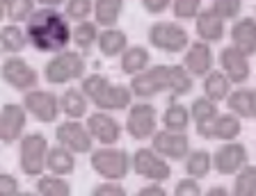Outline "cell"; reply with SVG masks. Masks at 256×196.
I'll return each mask as SVG.
<instances>
[{
    "label": "cell",
    "mask_w": 256,
    "mask_h": 196,
    "mask_svg": "<svg viewBox=\"0 0 256 196\" xmlns=\"http://www.w3.org/2000/svg\"><path fill=\"white\" fill-rule=\"evenodd\" d=\"M16 196H39V194H37V192H18Z\"/></svg>",
    "instance_id": "51"
},
{
    "label": "cell",
    "mask_w": 256,
    "mask_h": 196,
    "mask_svg": "<svg viewBox=\"0 0 256 196\" xmlns=\"http://www.w3.org/2000/svg\"><path fill=\"white\" fill-rule=\"evenodd\" d=\"M60 105H62V114L66 119H87L90 117V105L92 101L82 94V89H76V87H69L64 89L62 96H60Z\"/></svg>",
    "instance_id": "22"
},
{
    "label": "cell",
    "mask_w": 256,
    "mask_h": 196,
    "mask_svg": "<svg viewBox=\"0 0 256 196\" xmlns=\"http://www.w3.org/2000/svg\"><path fill=\"white\" fill-rule=\"evenodd\" d=\"M234 196H256V165H247L234 176L231 185Z\"/></svg>",
    "instance_id": "36"
},
{
    "label": "cell",
    "mask_w": 256,
    "mask_h": 196,
    "mask_svg": "<svg viewBox=\"0 0 256 196\" xmlns=\"http://www.w3.org/2000/svg\"><path fill=\"white\" fill-rule=\"evenodd\" d=\"M103 27L96 21H80L74 23V48L80 53H90L92 48L98 46V37H101Z\"/></svg>",
    "instance_id": "29"
},
{
    "label": "cell",
    "mask_w": 256,
    "mask_h": 196,
    "mask_svg": "<svg viewBox=\"0 0 256 196\" xmlns=\"http://www.w3.org/2000/svg\"><path fill=\"white\" fill-rule=\"evenodd\" d=\"M39 7H55V9H60V7L66 5V0H37Z\"/></svg>",
    "instance_id": "48"
},
{
    "label": "cell",
    "mask_w": 256,
    "mask_h": 196,
    "mask_svg": "<svg viewBox=\"0 0 256 196\" xmlns=\"http://www.w3.org/2000/svg\"><path fill=\"white\" fill-rule=\"evenodd\" d=\"M183 169H186V176L190 178H197V181H204L210 176L213 169V153L206 149H194L190 151L186 160H183Z\"/></svg>",
    "instance_id": "28"
},
{
    "label": "cell",
    "mask_w": 256,
    "mask_h": 196,
    "mask_svg": "<svg viewBox=\"0 0 256 196\" xmlns=\"http://www.w3.org/2000/svg\"><path fill=\"white\" fill-rule=\"evenodd\" d=\"M87 75V59L80 50H62L53 55L44 66V80L53 87L71 85L76 80H82Z\"/></svg>",
    "instance_id": "3"
},
{
    "label": "cell",
    "mask_w": 256,
    "mask_h": 196,
    "mask_svg": "<svg viewBox=\"0 0 256 196\" xmlns=\"http://www.w3.org/2000/svg\"><path fill=\"white\" fill-rule=\"evenodd\" d=\"M126 0H94V21L101 27H117Z\"/></svg>",
    "instance_id": "31"
},
{
    "label": "cell",
    "mask_w": 256,
    "mask_h": 196,
    "mask_svg": "<svg viewBox=\"0 0 256 196\" xmlns=\"http://www.w3.org/2000/svg\"><path fill=\"white\" fill-rule=\"evenodd\" d=\"M194 75L183 64H170V98H183L194 89Z\"/></svg>",
    "instance_id": "33"
},
{
    "label": "cell",
    "mask_w": 256,
    "mask_h": 196,
    "mask_svg": "<svg viewBox=\"0 0 256 196\" xmlns=\"http://www.w3.org/2000/svg\"><path fill=\"white\" fill-rule=\"evenodd\" d=\"M146 41L151 48L167 55H183L190 46V34L178 21H156L146 30Z\"/></svg>",
    "instance_id": "4"
},
{
    "label": "cell",
    "mask_w": 256,
    "mask_h": 196,
    "mask_svg": "<svg viewBox=\"0 0 256 196\" xmlns=\"http://www.w3.org/2000/svg\"><path fill=\"white\" fill-rule=\"evenodd\" d=\"M250 165V151L242 142H224L213 153V169L220 176H236Z\"/></svg>",
    "instance_id": "13"
},
{
    "label": "cell",
    "mask_w": 256,
    "mask_h": 196,
    "mask_svg": "<svg viewBox=\"0 0 256 196\" xmlns=\"http://www.w3.org/2000/svg\"><path fill=\"white\" fill-rule=\"evenodd\" d=\"M204 196H234V194H231L229 187H224V185H213V187H208V190L204 192Z\"/></svg>",
    "instance_id": "47"
},
{
    "label": "cell",
    "mask_w": 256,
    "mask_h": 196,
    "mask_svg": "<svg viewBox=\"0 0 256 196\" xmlns=\"http://www.w3.org/2000/svg\"><path fill=\"white\" fill-rule=\"evenodd\" d=\"M133 103H135V94H133V89H130V85L110 82V85L92 101V105L103 112H128V107L133 105Z\"/></svg>",
    "instance_id": "19"
},
{
    "label": "cell",
    "mask_w": 256,
    "mask_h": 196,
    "mask_svg": "<svg viewBox=\"0 0 256 196\" xmlns=\"http://www.w3.org/2000/svg\"><path fill=\"white\" fill-rule=\"evenodd\" d=\"M74 171H76V153L74 151H69L66 146H62V144L50 146V153H48V174L69 178Z\"/></svg>",
    "instance_id": "30"
},
{
    "label": "cell",
    "mask_w": 256,
    "mask_h": 196,
    "mask_svg": "<svg viewBox=\"0 0 256 196\" xmlns=\"http://www.w3.org/2000/svg\"><path fill=\"white\" fill-rule=\"evenodd\" d=\"M62 11L71 23L90 21V18H94V0H66Z\"/></svg>",
    "instance_id": "38"
},
{
    "label": "cell",
    "mask_w": 256,
    "mask_h": 196,
    "mask_svg": "<svg viewBox=\"0 0 256 196\" xmlns=\"http://www.w3.org/2000/svg\"><path fill=\"white\" fill-rule=\"evenodd\" d=\"M220 103L210 101L206 96H199L190 103V114H192V123H194V133H197L199 139L204 142H210L213 139V128L215 121L220 117Z\"/></svg>",
    "instance_id": "16"
},
{
    "label": "cell",
    "mask_w": 256,
    "mask_h": 196,
    "mask_svg": "<svg viewBox=\"0 0 256 196\" xmlns=\"http://www.w3.org/2000/svg\"><path fill=\"white\" fill-rule=\"evenodd\" d=\"M242 133V119L236 117L234 112H222L215 121V128H213V139L220 144L224 142H236Z\"/></svg>",
    "instance_id": "32"
},
{
    "label": "cell",
    "mask_w": 256,
    "mask_h": 196,
    "mask_svg": "<svg viewBox=\"0 0 256 196\" xmlns=\"http://www.w3.org/2000/svg\"><path fill=\"white\" fill-rule=\"evenodd\" d=\"M231 46H236L247 57L256 55V16H240L229 30Z\"/></svg>",
    "instance_id": "20"
},
{
    "label": "cell",
    "mask_w": 256,
    "mask_h": 196,
    "mask_svg": "<svg viewBox=\"0 0 256 196\" xmlns=\"http://www.w3.org/2000/svg\"><path fill=\"white\" fill-rule=\"evenodd\" d=\"M183 66L190 71L194 78L204 80L210 71L215 69V53H213V43L194 39L188 46V50L183 53Z\"/></svg>",
    "instance_id": "18"
},
{
    "label": "cell",
    "mask_w": 256,
    "mask_h": 196,
    "mask_svg": "<svg viewBox=\"0 0 256 196\" xmlns=\"http://www.w3.org/2000/svg\"><path fill=\"white\" fill-rule=\"evenodd\" d=\"M48 153H50V144H48L44 133H28L18 142V167L28 178H39L48 171Z\"/></svg>",
    "instance_id": "5"
},
{
    "label": "cell",
    "mask_w": 256,
    "mask_h": 196,
    "mask_svg": "<svg viewBox=\"0 0 256 196\" xmlns=\"http://www.w3.org/2000/svg\"><path fill=\"white\" fill-rule=\"evenodd\" d=\"M174 196H204V192H202V185H199L197 178L186 176V178H181V181L174 185Z\"/></svg>",
    "instance_id": "42"
},
{
    "label": "cell",
    "mask_w": 256,
    "mask_h": 196,
    "mask_svg": "<svg viewBox=\"0 0 256 196\" xmlns=\"http://www.w3.org/2000/svg\"><path fill=\"white\" fill-rule=\"evenodd\" d=\"M96 48L106 59L122 57L124 50L128 48V34L124 30H119V27H103Z\"/></svg>",
    "instance_id": "26"
},
{
    "label": "cell",
    "mask_w": 256,
    "mask_h": 196,
    "mask_svg": "<svg viewBox=\"0 0 256 196\" xmlns=\"http://www.w3.org/2000/svg\"><path fill=\"white\" fill-rule=\"evenodd\" d=\"M37 0H10V5H7V14L5 18L10 23H28L34 11H37Z\"/></svg>",
    "instance_id": "37"
},
{
    "label": "cell",
    "mask_w": 256,
    "mask_h": 196,
    "mask_svg": "<svg viewBox=\"0 0 256 196\" xmlns=\"http://www.w3.org/2000/svg\"><path fill=\"white\" fill-rule=\"evenodd\" d=\"M133 174L149 183H167L172 178L170 160L162 158L154 146H140L133 153Z\"/></svg>",
    "instance_id": "8"
},
{
    "label": "cell",
    "mask_w": 256,
    "mask_h": 196,
    "mask_svg": "<svg viewBox=\"0 0 256 196\" xmlns=\"http://www.w3.org/2000/svg\"><path fill=\"white\" fill-rule=\"evenodd\" d=\"M30 46L28 41L26 27H21L18 23H5L0 30V48L5 55H21L26 48Z\"/></svg>",
    "instance_id": "27"
},
{
    "label": "cell",
    "mask_w": 256,
    "mask_h": 196,
    "mask_svg": "<svg viewBox=\"0 0 256 196\" xmlns=\"http://www.w3.org/2000/svg\"><path fill=\"white\" fill-rule=\"evenodd\" d=\"M28 110L23 107V103H5L0 110V142L5 146H14L26 137L28 128Z\"/></svg>",
    "instance_id": "12"
},
{
    "label": "cell",
    "mask_w": 256,
    "mask_h": 196,
    "mask_svg": "<svg viewBox=\"0 0 256 196\" xmlns=\"http://www.w3.org/2000/svg\"><path fill=\"white\" fill-rule=\"evenodd\" d=\"M7 5H10V0H0V16L5 18V14H7Z\"/></svg>",
    "instance_id": "50"
},
{
    "label": "cell",
    "mask_w": 256,
    "mask_h": 196,
    "mask_svg": "<svg viewBox=\"0 0 256 196\" xmlns=\"http://www.w3.org/2000/svg\"><path fill=\"white\" fill-rule=\"evenodd\" d=\"M135 101H151L160 94H170V64H154L146 71L130 78Z\"/></svg>",
    "instance_id": "7"
},
{
    "label": "cell",
    "mask_w": 256,
    "mask_h": 196,
    "mask_svg": "<svg viewBox=\"0 0 256 196\" xmlns=\"http://www.w3.org/2000/svg\"><path fill=\"white\" fill-rule=\"evenodd\" d=\"M202 9L204 0H174V5H172V14L178 21H194Z\"/></svg>",
    "instance_id": "39"
},
{
    "label": "cell",
    "mask_w": 256,
    "mask_h": 196,
    "mask_svg": "<svg viewBox=\"0 0 256 196\" xmlns=\"http://www.w3.org/2000/svg\"><path fill=\"white\" fill-rule=\"evenodd\" d=\"M21 192V185H18V178L10 171H2L0 174V196H16Z\"/></svg>",
    "instance_id": "44"
},
{
    "label": "cell",
    "mask_w": 256,
    "mask_h": 196,
    "mask_svg": "<svg viewBox=\"0 0 256 196\" xmlns=\"http://www.w3.org/2000/svg\"><path fill=\"white\" fill-rule=\"evenodd\" d=\"M55 142L74 151L76 155H90L94 151V137H92L90 128L80 119H64L55 128Z\"/></svg>",
    "instance_id": "11"
},
{
    "label": "cell",
    "mask_w": 256,
    "mask_h": 196,
    "mask_svg": "<svg viewBox=\"0 0 256 196\" xmlns=\"http://www.w3.org/2000/svg\"><path fill=\"white\" fill-rule=\"evenodd\" d=\"M151 146H154L162 158L170 160V162H183L192 151L188 133H176V130H167V128H160L158 133L154 135Z\"/></svg>",
    "instance_id": "15"
},
{
    "label": "cell",
    "mask_w": 256,
    "mask_h": 196,
    "mask_svg": "<svg viewBox=\"0 0 256 196\" xmlns=\"http://www.w3.org/2000/svg\"><path fill=\"white\" fill-rule=\"evenodd\" d=\"M160 130V114L158 107L149 101H135L128 107L126 114V133L135 142L154 139V135Z\"/></svg>",
    "instance_id": "6"
},
{
    "label": "cell",
    "mask_w": 256,
    "mask_h": 196,
    "mask_svg": "<svg viewBox=\"0 0 256 196\" xmlns=\"http://www.w3.org/2000/svg\"><path fill=\"white\" fill-rule=\"evenodd\" d=\"M30 46L44 55H58L74 43V27L66 14L55 7H37L26 25Z\"/></svg>",
    "instance_id": "1"
},
{
    "label": "cell",
    "mask_w": 256,
    "mask_h": 196,
    "mask_svg": "<svg viewBox=\"0 0 256 196\" xmlns=\"http://www.w3.org/2000/svg\"><path fill=\"white\" fill-rule=\"evenodd\" d=\"M226 110L234 112L236 117H240L242 121L252 119V89L250 87H236L226 98Z\"/></svg>",
    "instance_id": "35"
},
{
    "label": "cell",
    "mask_w": 256,
    "mask_h": 196,
    "mask_svg": "<svg viewBox=\"0 0 256 196\" xmlns=\"http://www.w3.org/2000/svg\"><path fill=\"white\" fill-rule=\"evenodd\" d=\"M90 167L103 181L122 183L133 171V153L119 146H98L90 153Z\"/></svg>",
    "instance_id": "2"
},
{
    "label": "cell",
    "mask_w": 256,
    "mask_h": 196,
    "mask_svg": "<svg viewBox=\"0 0 256 196\" xmlns=\"http://www.w3.org/2000/svg\"><path fill=\"white\" fill-rule=\"evenodd\" d=\"M133 196H167V192H165V187L160 185V183H151V185L138 190Z\"/></svg>",
    "instance_id": "46"
},
{
    "label": "cell",
    "mask_w": 256,
    "mask_h": 196,
    "mask_svg": "<svg viewBox=\"0 0 256 196\" xmlns=\"http://www.w3.org/2000/svg\"><path fill=\"white\" fill-rule=\"evenodd\" d=\"M149 66H151V53H149V48H144V46H128L124 50V55L119 57V69L128 78L142 73Z\"/></svg>",
    "instance_id": "25"
},
{
    "label": "cell",
    "mask_w": 256,
    "mask_h": 196,
    "mask_svg": "<svg viewBox=\"0 0 256 196\" xmlns=\"http://www.w3.org/2000/svg\"><path fill=\"white\" fill-rule=\"evenodd\" d=\"M194 32H197V39H202V41L220 43L226 37V21L220 18V16L208 7V9L199 11V16L194 18Z\"/></svg>",
    "instance_id": "21"
},
{
    "label": "cell",
    "mask_w": 256,
    "mask_h": 196,
    "mask_svg": "<svg viewBox=\"0 0 256 196\" xmlns=\"http://www.w3.org/2000/svg\"><path fill=\"white\" fill-rule=\"evenodd\" d=\"M252 119H256V89H252Z\"/></svg>",
    "instance_id": "49"
},
{
    "label": "cell",
    "mask_w": 256,
    "mask_h": 196,
    "mask_svg": "<svg viewBox=\"0 0 256 196\" xmlns=\"http://www.w3.org/2000/svg\"><path fill=\"white\" fill-rule=\"evenodd\" d=\"M90 196H128L126 187L122 183H114V181H103L92 190Z\"/></svg>",
    "instance_id": "43"
},
{
    "label": "cell",
    "mask_w": 256,
    "mask_h": 196,
    "mask_svg": "<svg viewBox=\"0 0 256 196\" xmlns=\"http://www.w3.org/2000/svg\"><path fill=\"white\" fill-rule=\"evenodd\" d=\"M37 194L39 196H74V187L64 176L44 174L37 178Z\"/></svg>",
    "instance_id": "34"
},
{
    "label": "cell",
    "mask_w": 256,
    "mask_h": 196,
    "mask_svg": "<svg viewBox=\"0 0 256 196\" xmlns=\"http://www.w3.org/2000/svg\"><path fill=\"white\" fill-rule=\"evenodd\" d=\"M23 107L28 110L30 119L37 123H55L62 114V105H60V96L55 91L48 89H32L23 94Z\"/></svg>",
    "instance_id": "10"
},
{
    "label": "cell",
    "mask_w": 256,
    "mask_h": 196,
    "mask_svg": "<svg viewBox=\"0 0 256 196\" xmlns=\"http://www.w3.org/2000/svg\"><path fill=\"white\" fill-rule=\"evenodd\" d=\"M85 123L98 146H117L122 142L124 128H126L112 117V112H103V110L92 112L90 117L85 119Z\"/></svg>",
    "instance_id": "14"
},
{
    "label": "cell",
    "mask_w": 256,
    "mask_h": 196,
    "mask_svg": "<svg viewBox=\"0 0 256 196\" xmlns=\"http://www.w3.org/2000/svg\"><path fill=\"white\" fill-rule=\"evenodd\" d=\"M202 91L206 98L215 103H226L229 94L234 91V82L229 80V75L224 73L222 69H213L206 78L202 80Z\"/></svg>",
    "instance_id": "24"
},
{
    "label": "cell",
    "mask_w": 256,
    "mask_h": 196,
    "mask_svg": "<svg viewBox=\"0 0 256 196\" xmlns=\"http://www.w3.org/2000/svg\"><path fill=\"white\" fill-rule=\"evenodd\" d=\"M220 69L229 75V80L234 82V87L247 85V80L252 78V64L250 57L245 53H240L236 46H224L218 55Z\"/></svg>",
    "instance_id": "17"
},
{
    "label": "cell",
    "mask_w": 256,
    "mask_h": 196,
    "mask_svg": "<svg viewBox=\"0 0 256 196\" xmlns=\"http://www.w3.org/2000/svg\"><path fill=\"white\" fill-rule=\"evenodd\" d=\"M160 123L167 130H176V133H188V128L192 123L190 107H186L178 98H170L167 107L160 114Z\"/></svg>",
    "instance_id": "23"
},
{
    "label": "cell",
    "mask_w": 256,
    "mask_h": 196,
    "mask_svg": "<svg viewBox=\"0 0 256 196\" xmlns=\"http://www.w3.org/2000/svg\"><path fill=\"white\" fill-rule=\"evenodd\" d=\"M2 82L14 91H32L39 85V71L21 55H7L2 59Z\"/></svg>",
    "instance_id": "9"
},
{
    "label": "cell",
    "mask_w": 256,
    "mask_h": 196,
    "mask_svg": "<svg viewBox=\"0 0 256 196\" xmlns=\"http://www.w3.org/2000/svg\"><path fill=\"white\" fill-rule=\"evenodd\" d=\"M110 82L112 80L108 78V75H103V73H87L85 78L80 80V89H82V94H85L90 101H94L96 96L101 94Z\"/></svg>",
    "instance_id": "40"
},
{
    "label": "cell",
    "mask_w": 256,
    "mask_h": 196,
    "mask_svg": "<svg viewBox=\"0 0 256 196\" xmlns=\"http://www.w3.org/2000/svg\"><path fill=\"white\" fill-rule=\"evenodd\" d=\"M140 5H142V9L146 11V14L160 16V14H165L167 9H172L174 0H140Z\"/></svg>",
    "instance_id": "45"
},
{
    "label": "cell",
    "mask_w": 256,
    "mask_h": 196,
    "mask_svg": "<svg viewBox=\"0 0 256 196\" xmlns=\"http://www.w3.org/2000/svg\"><path fill=\"white\" fill-rule=\"evenodd\" d=\"M210 9L224 21H238L242 14V0H213Z\"/></svg>",
    "instance_id": "41"
}]
</instances>
